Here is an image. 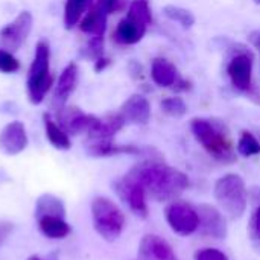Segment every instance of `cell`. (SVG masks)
<instances>
[{
	"label": "cell",
	"instance_id": "36",
	"mask_svg": "<svg viewBox=\"0 0 260 260\" xmlns=\"http://www.w3.org/2000/svg\"><path fill=\"white\" fill-rule=\"evenodd\" d=\"M108 66H110V59L105 58V56H101L99 59L94 61V72H96V73H101V72H104Z\"/></svg>",
	"mask_w": 260,
	"mask_h": 260
},
{
	"label": "cell",
	"instance_id": "27",
	"mask_svg": "<svg viewBox=\"0 0 260 260\" xmlns=\"http://www.w3.org/2000/svg\"><path fill=\"white\" fill-rule=\"evenodd\" d=\"M126 15L145 23L146 26L152 24V9H151V2L149 0H131L129 8Z\"/></svg>",
	"mask_w": 260,
	"mask_h": 260
},
{
	"label": "cell",
	"instance_id": "10",
	"mask_svg": "<svg viewBox=\"0 0 260 260\" xmlns=\"http://www.w3.org/2000/svg\"><path fill=\"white\" fill-rule=\"evenodd\" d=\"M99 117L93 116V114H87L82 110H79L78 107H61L58 108L56 113V122L58 125L72 136H78V134H88L93 126L96 125Z\"/></svg>",
	"mask_w": 260,
	"mask_h": 260
},
{
	"label": "cell",
	"instance_id": "9",
	"mask_svg": "<svg viewBox=\"0 0 260 260\" xmlns=\"http://www.w3.org/2000/svg\"><path fill=\"white\" fill-rule=\"evenodd\" d=\"M32 23V14L29 11H21L11 23H8L0 30V49L12 53L17 52L30 34Z\"/></svg>",
	"mask_w": 260,
	"mask_h": 260
},
{
	"label": "cell",
	"instance_id": "37",
	"mask_svg": "<svg viewBox=\"0 0 260 260\" xmlns=\"http://www.w3.org/2000/svg\"><path fill=\"white\" fill-rule=\"evenodd\" d=\"M248 41H250V44H251L253 47H256L260 52V29L253 30V32L248 35Z\"/></svg>",
	"mask_w": 260,
	"mask_h": 260
},
{
	"label": "cell",
	"instance_id": "16",
	"mask_svg": "<svg viewBox=\"0 0 260 260\" xmlns=\"http://www.w3.org/2000/svg\"><path fill=\"white\" fill-rule=\"evenodd\" d=\"M148 26L129 15H125L116 26L114 29V40L116 43L122 44V46H133L137 44L143 40V37L146 35Z\"/></svg>",
	"mask_w": 260,
	"mask_h": 260
},
{
	"label": "cell",
	"instance_id": "11",
	"mask_svg": "<svg viewBox=\"0 0 260 260\" xmlns=\"http://www.w3.org/2000/svg\"><path fill=\"white\" fill-rule=\"evenodd\" d=\"M198 218H200V225L198 232L212 239H224L227 236V222L222 213L209 204H201L197 207Z\"/></svg>",
	"mask_w": 260,
	"mask_h": 260
},
{
	"label": "cell",
	"instance_id": "26",
	"mask_svg": "<svg viewBox=\"0 0 260 260\" xmlns=\"http://www.w3.org/2000/svg\"><path fill=\"white\" fill-rule=\"evenodd\" d=\"M236 152L245 158L259 155L260 140L251 131H242L238 139V143H236Z\"/></svg>",
	"mask_w": 260,
	"mask_h": 260
},
{
	"label": "cell",
	"instance_id": "3",
	"mask_svg": "<svg viewBox=\"0 0 260 260\" xmlns=\"http://www.w3.org/2000/svg\"><path fill=\"white\" fill-rule=\"evenodd\" d=\"M225 73L229 76V81L232 87L244 94L247 99H250L254 104H260V90L254 84V56L251 50L245 46L238 44V49H232V53L229 56Z\"/></svg>",
	"mask_w": 260,
	"mask_h": 260
},
{
	"label": "cell",
	"instance_id": "5",
	"mask_svg": "<svg viewBox=\"0 0 260 260\" xmlns=\"http://www.w3.org/2000/svg\"><path fill=\"white\" fill-rule=\"evenodd\" d=\"M53 78L50 75V49L46 41H38L35 47L34 61L27 72V98L29 102L38 105L44 101L50 90Z\"/></svg>",
	"mask_w": 260,
	"mask_h": 260
},
{
	"label": "cell",
	"instance_id": "30",
	"mask_svg": "<svg viewBox=\"0 0 260 260\" xmlns=\"http://www.w3.org/2000/svg\"><path fill=\"white\" fill-rule=\"evenodd\" d=\"M20 70V62L14 56L12 52H8L5 49H0V72L11 75Z\"/></svg>",
	"mask_w": 260,
	"mask_h": 260
},
{
	"label": "cell",
	"instance_id": "4",
	"mask_svg": "<svg viewBox=\"0 0 260 260\" xmlns=\"http://www.w3.org/2000/svg\"><path fill=\"white\" fill-rule=\"evenodd\" d=\"M213 195L218 206L227 216L238 219L245 213L248 204V192L241 175L227 174L218 178L213 187Z\"/></svg>",
	"mask_w": 260,
	"mask_h": 260
},
{
	"label": "cell",
	"instance_id": "33",
	"mask_svg": "<svg viewBox=\"0 0 260 260\" xmlns=\"http://www.w3.org/2000/svg\"><path fill=\"white\" fill-rule=\"evenodd\" d=\"M119 3H120V0H96L94 2V5H98L108 15L119 9Z\"/></svg>",
	"mask_w": 260,
	"mask_h": 260
},
{
	"label": "cell",
	"instance_id": "21",
	"mask_svg": "<svg viewBox=\"0 0 260 260\" xmlns=\"http://www.w3.org/2000/svg\"><path fill=\"white\" fill-rule=\"evenodd\" d=\"M38 229L43 236L49 239H64L70 235V225L61 216H41L37 219Z\"/></svg>",
	"mask_w": 260,
	"mask_h": 260
},
{
	"label": "cell",
	"instance_id": "6",
	"mask_svg": "<svg viewBox=\"0 0 260 260\" xmlns=\"http://www.w3.org/2000/svg\"><path fill=\"white\" fill-rule=\"evenodd\" d=\"M91 218L94 230L107 242L117 241L123 233L125 215L120 207L107 197H96L91 201Z\"/></svg>",
	"mask_w": 260,
	"mask_h": 260
},
{
	"label": "cell",
	"instance_id": "12",
	"mask_svg": "<svg viewBox=\"0 0 260 260\" xmlns=\"http://www.w3.org/2000/svg\"><path fill=\"white\" fill-rule=\"evenodd\" d=\"M119 114L123 117L125 123L131 125H146L151 120V104L148 98L140 93L131 94L120 107Z\"/></svg>",
	"mask_w": 260,
	"mask_h": 260
},
{
	"label": "cell",
	"instance_id": "25",
	"mask_svg": "<svg viewBox=\"0 0 260 260\" xmlns=\"http://www.w3.org/2000/svg\"><path fill=\"white\" fill-rule=\"evenodd\" d=\"M163 14L166 18L180 24L183 29H190L197 21L195 14L192 11L183 8V6H178V5H166L163 8Z\"/></svg>",
	"mask_w": 260,
	"mask_h": 260
},
{
	"label": "cell",
	"instance_id": "29",
	"mask_svg": "<svg viewBox=\"0 0 260 260\" xmlns=\"http://www.w3.org/2000/svg\"><path fill=\"white\" fill-rule=\"evenodd\" d=\"M79 55L88 61H96L104 56V37H91L79 50Z\"/></svg>",
	"mask_w": 260,
	"mask_h": 260
},
{
	"label": "cell",
	"instance_id": "20",
	"mask_svg": "<svg viewBox=\"0 0 260 260\" xmlns=\"http://www.w3.org/2000/svg\"><path fill=\"white\" fill-rule=\"evenodd\" d=\"M107 20H108V14H105L98 5L93 3V6L81 18L79 29L91 37H104L107 30Z\"/></svg>",
	"mask_w": 260,
	"mask_h": 260
},
{
	"label": "cell",
	"instance_id": "14",
	"mask_svg": "<svg viewBox=\"0 0 260 260\" xmlns=\"http://www.w3.org/2000/svg\"><path fill=\"white\" fill-rule=\"evenodd\" d=\"M27 134L26 128L21 122L14 120L8 123L0 131V149L6 155H18L27 146Z\"/></svg>",
	"mask_w": 260,
	"mask_h": 260
},
{
	"label": "cell",
	"instance_id": "34",
	"mask_svg": "<svg viewBox=\"0 0 260 260\" xmlns=\"http://www.w3.org/2000/svg\"><path fill=\"white\" fill-rule=\"evenodd\" d=\"M12 229H14V227H12L11 222H5V221L0 222V247L3 245V242L6 241V238L11 235Z\"/></svg>",
	"mask_w": 260,
	"mask_h": 260
},
{
	"label": "cell",
	"instance_id": "13",
	"mask_svg": "<svg viewBox=\"0 0 260 260\" xmlns=\"http://www.w3.org/2000/svg\"><path fill=\"white\" fill-rule=\"evenodd\" d=\"M151 79L157 87L161 88H177L183 76L178 67L165 56H157L151 62Z\"/></svg>",
	"mask_w": 260,
	"mask_h": 260
},
{
	"label": "cell",
	"instance_id": "32",
	"mask_svg": "<svg viewBox=\"0 0 260 260\" xmlns=\"http://www.w3.org/2000/svg\"><path fill=\"white\" fill-rule=\"evenodd\" d=\"M250 236L253 244L260 250V206L254 210L250 222Z\"/></svg>",
	"mask_w": 260,
	"mask_h": 260
},
{
	"label": "cell",
	"instance_id": "2",
	"mask_svg": "<svg viewBox=\"0 0 260 260\" xmlns=\"http://www.w3.org/2000/svg\"><path fill=\"white\" fill-rule=\"evenodd\" d=\"M190 131L212 158L221 163H233L236 160V146L224 122L210 117H193Z\"/></svg>",
	"mask_w": 260,
	"mask_h": 260
},
{
	"label": "cell",
	"instance_id": "38",
	"mask_svg": "<svg viewBox=\"0 0 260 260\" xmlns=\"http://www.w3.org/2000/svg\"><path fill=\"white\" fill-rule=\"evenodd\" d=\"M27 260H46V259H43V257H40V256H30Z\"/></svg>",
	"mask_w": 260,
	"mask_h": 260
},
{
	"label": "cell",
	"instance_id": "35",
	"mask_svg": "<svg viewBox=\"0 0 260 260\" xmlns=\"http://www.w3.org/2000/svg\"><path fill=\"white\" fill-rule=\"evenodd\" d=\"M128 70H129V73H131V76H133L134 79H140V78H142L143 69H142V66H140L137 61H131V62L128 64Z\"/></svg>",
	"mask_w": 260,
	"mask_h": 260
},
{
	"label": "cell",
	"instance_id": "18",
	"mask_svg": "<svg viewBox=\"0 0 260 260\" xmlns=\"http://www.w3.org/2000/svg\"><path fill=\"white\" fill-rule=\"evenodd\" d=\"M87 154L90 157H114V155H137L142 154V148L134 145H117L113 139L107 140H91L87 146Z\"/></svg>",
	"mask_w": 260,
	"mask_h": 260
},
{
	"label": "cell",
	"instance_id": "15",
	"mask_svg": "<svg viewBox=\"0 0 260 260\" xmlns=\"http://www.w3.org/2000/svg\"><path fill=\"white\" fill-rule=\"evenodd\" d=\"M139 260H178L168 241L157 235H146L139 245Z\"/></svg>",
	"mask_w": 260,
	"mask_h": 260
},
{
	"label": "cell",
	"instance_id": "31",
	"mask_svg": "<svg viewBox=\"0 0 260 260\" xmlns=\"http://www.w3.org/2000/svg\"><path fill=\"white\" fill-rule=\"evenodd\" d=\"M195 260H229V256L218 248H203L195 253Z\"/></svg>",
	"mask_w": 260,
	"mask_h": 260
},
{
	"label": "cell",
	"instance_id": "22",
	"mask_svg": "<svg viewBox=\"0 0 260 260\" xmlns=\"http://www.w3.org/2000/svg\"><path fill=\"white\" fill-rule=\"evenodd\" d=\"M43 122H44V131H46V137L49 140V143L59 151H67L72 148V142L69 134L56 123V120H53V117L47 113H44L43 116Z\"/></svg>",
	"mask_w": 260,
	"mask_h": 260
},
{
	"label": "cell",
	"instance_id": "1",
	"mask_svg": "<svg viewBox=\"0 0 260 260\" xmlns=\"http://www.w3.org/2000/svg\"><path fill=\"white\" fill-rule=\"evenodd\" d=\"M128 174L134 177L145 187L146 195L157 203L175 201L189 187V178L184 172L154 158L136 165Z\"/></svg>",
	"mask_w": 260,
	"mask_h": 260
},
{
	"label": "cell",
	"instance_id": "24",
	"mask_svg": "<svg viewBox=\"0 0 260 260\" xmlns=\"http://www.w3.org/2000/svg\"><path fill=\"white\" fill-rule=\"evenodd\" d=\"M93 0H66L64 6V26L66 29H73L79 24L81 18L93 6Z\"/></svg>",
	"mask_w": 260,
	"mask_h": 260
},
{
	"label": "cell",
	"instance_id": "8",
	"mask_svg": "<svg viewBox=\"0 0 260 260\" xmlns=\"http://www.w3.org/2000/svg\"><path fill=\"white\" fill-rule=\"evenodd\" d=\"M165 216L171 230L178 236H190L198 232V225H200L198 212L197 209H193L186 203L172 201L166 207Z\"/></svg>",
	"mask_w": 260,
	"mask_h": 260
},
{
	"label": "cell",
	"instance_id": "28",
	"mask_svg": "<svg viewBox=\"0 0 260 260\" xmlns=\"http://www.w3.org/2000/svg\"><path fill=\"white\" fill-rule=\"evenodd\" d=\"M160 108L161 111L169 116V117H174V119H181L183 116L187 114V104L183 98L180 96H169V98H165L161 102H160Z\"/></svg>",
	"mask_w": 260,
	"mask_h": 260
},
{
	"label": "cell",
	"instance_id": "39",
	"mask_svg": "<svg viewBox=\"0 0 260 260\" xmlns=\"http://www.w3.org/2000/svg\"><path fill=\"white\" fill-rule=\"evenodd\" d=\"M253 2H254L256 5H260V0H253Z\"/></svg>",
	"mask_w": 260,
	"mask_h": 260
},
{
	"label": "cell",
	"instance_id": "23",
	"mask_svg": "<svg viewBox=\"0 0 260 260\" xmlns=\"http://www.w3.org/2000/svg\"><path fill=\"white\" fill-rule=\"evenodd\" d=\"M41 216H61L66 218V206L64 203L52 195V193H43L41 197H38L37 203H35V218H41Z\"/></svg>",
	"mask_w": 260,
	"mask_h": 260
},
{
	"label": "cell",
	"instance_id": "19",
	"mask_svg": "<svg viewBox=\"0 0 260 260\" xmlns=\"http://www.w3.org/2000/svg\"><path fill=\"white\" fill-rule=\"evenodd\" d=\"M125 120L119 113L114 114H108L105 117H99L96 125L93 126V129L87 134L90 140H107V139H113L123 126H125Z\"/></svg>",
	"mask_w": 260,
	"mask_h": 260
},
{
	"label": "cell",
	"instance_id": "7",
	"mask_svg": "<svg viewBox=\"0 0 260 260\" xmlns=\"http://www.w3.org/2000/svg\"><path fill=\"white\" fill-rule=\"evenodd\" d=\"M114 190L136 216L143 219L148 218L149 209L146 203V190L134 177L125 174L120 180L114 183Z\"/></svg>",
	"mask_w": 260,
	"mask_h": 260
},
{
	"label": "cell",
	"instance_id": "17",
	"mask_svg": "<svg viewBox=\"0 0 260 260\" xmlns=\"http://www.w3.org/2000/svg\"><path fill=\"white\" fill-rule=\"evenodd\" d=\"M78 76H79V70L75 62L67 64V67L59 75V79L53 91V107L56 110L67 104L69 98L72 96V93L78 85Z\"/></svg>",
	"mask_w": 260,
	"mask_h": 260
}]
</instances>
